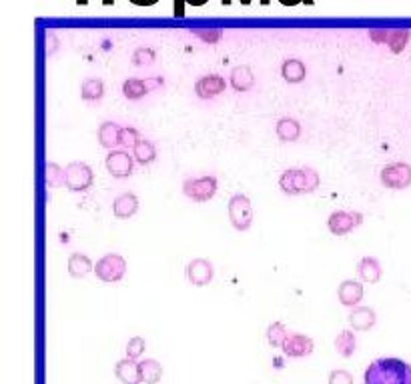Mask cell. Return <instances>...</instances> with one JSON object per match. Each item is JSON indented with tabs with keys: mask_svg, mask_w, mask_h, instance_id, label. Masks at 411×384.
<instances>
[{
	"mask_svg": "<svg viewBox=\"0 0 411 384\" xmlns=\"http://www.w3.org/2000/svg\"><path fill=\"white\" fill-rule=\"evenodd\" d=\"M46 184H48L50 188H58V186L67 184L65 168H60L57 163H48V165H46Z\"/></svg>",
	"mask_w": 411,
	"mask_h": 384,
	"instance_id": "obj_29",
	"label": "cell"
},
{
	"mask_svg": "<svg viewBox=\"0 0 411 384\" xmlns=\"http://www.w3.org/2000/svg\"><path fill=\"white\" fill-rule=\"evenodd\" d=\"M287 336H289V332L285 329L283 322H273V324H269V329H267V343L273 348H281Z\"/></svg>",
	"mask_w": 411,
	"mask_h": 384,
	"instance_id": "obj_28",
	"label": "cell"
},
{
	"mask_svg": "<svg viewBox=\"0 0 411 384\" xmlns=\"http://www.w3.org/2000/svg\"><path fill=\"white\" fill-rule=\"evenodd\" d=\"M229 81H231V86H233L237 92H247V90L253 88L255 76H253L251 69H247V67H237V69H233Z\"/></svg>",
	"mask_w": 411,
	"mask_h": 384,
	"instance_id": "obj_19",
	"label": "cell"
},
{
	"mask_svg": "<svg viewBox=\"0 0 411 384\" xmlns=\"http://www.w3.org/2000/svg\"><path fill=\"white\" fill-rule=\"evenodd\" d=\"M335 348L343 358L353 357L355 348H357V338H355L353 330H341L339 336L335 338Z\"/></svg>",
	"mask_w": 411,
	"mask_h": 384,
	"instance_id": "obj_24",
	"label": "cell"
},
{
	"mask_svg": "<svg viewBox=\"0 0 411 384\" xmlns=\"http://www.w3.org/2000/svg\"><path fill=\"white\" fill-rule=\"evenodd\" d=\"M88 273H93V261L83 252H72L69 259V275L72 278H85Z\"/></svg>",
	"mask_w": 411,
	"mask_h": 384,
	"instance_id": "obj_20",
	"label": "cell"
},
{
	"mask_svg": "<svg viewBox=\"0 0 411 384\" xmlns=\"http://www.w3.org/2000/svg\"><path fill=\"white\" fill-rule=\"evenodd\" d=\"M135 156H130L127 151H111L105 158L107 170L113 174L114 179H127L133 174V166H135Z\"/></svg>",
	"mask_w": 411,
	"mask_h": 384,
	"instance_id": "obj_9",
	"label": "cell"
},
{
	"mask_svg": "<svg viewBox=\"0 0 411 384\" xmlns=\"http://www.w3.org/2000/svg\"><path fill=\"white\" fill-rule=\"evenodd\" d=\"M147 350V343H144V338L142 336H133L127 344V357L133 358V360H137V358L142 357V352Z\"/></svg>",
	"mask_w": 411,
	"mask_h": 384,
	"instance_id": "obj_30",
	"label": "cell"
},
{
	"mask_svg": "<svg viewBox=\"0 0 411 384\" xmlns=\"http://www.w3.org/2000/svg\"><path fill=\"white\" fill-rule=\"evenodd\" d=\"M219 182L215 177H201V179H187L183 182V194L195 203H207L217 194Z\"/></svg>",
	"mask_w": 411,
	"mask_h": 384,
	"instance_id": "obj_7",
	"label": "cell"
},
{
	"mask_svg": "<svg viewBox=\"0 0 411 384\" xmlns=\"http://www.w3.org/2000/svg\"><path fill=\"white\" fill-rule=\"evenodd\" d=\"M95 275L102 282H119L127 275V261L116 252L105 254L95 266Z\"/></svg>",
	"mask_w": 411,
	"mask_h": 384,
	"instance_id": "obj_4",
	"label": "cell"
},
{
	"mask_svg": "<svg viewBox=\"0 0 411 384\" xmlns=\"http://www.w3.org/2000/svg\"><path fill=\"white\" fill-rule=\"evenodd\" d=\"M337 299L343 306H357L363 299V284L359 280H343L337 288Z\"/></svg>",
	"mask_w": 411,
	"mask_h": 384,
	"instance_id": "obj_15",
	"label": "cell"
},
{
	"mask_svg": "<svg viewBox=\"0 0 411 384\" xmlns=\"http://www.w3.org/2000/svg\"><path fill=\"white\" fill-rule=\"evenodd\" d=\"M114 376L123 384H141V364L137 360H133V358H123L114 366Z\"/></svg>",
	"mask_w": 411,
	"mask_h": 384,
	"instance_id": "obj_13",
	"label": "cell"
},
{
	"mask_svg": "<svg viewBox=\"0 0 411 384\" xmlns=\"http://www.w3.org/2000/svg\"><path fill=\"white\" fill-rule=\"evenodd\" d=\"M363 384H411V366L401 358H377L365 369Z\"/></svg>",
	"mask_w": 411,
	"mask_h": 384,
	"instance_id": "obj_1",
	"label": "cell"
},
{
	"mask_svg": "<svg viewBox=\"0 0 411 384\" xmlns=\"http://www.w3.org/2000/svg\"><path fill=\"white\" fill-rule=\"evenodd\" d=\"M139 212V198L133 192H123L113 203V214L116 219H130Z\"/></svg>",
	"mask_w": 411,
	"mask_h": 384,
	"instance_id": "obj_14",
	"label": "cell"
},
{
	"mask_svg": "<svg viewBox=\"0 0 411 384\" xmlns=\"http://www.w3.org/2000/svg\"><path fill=\"white\" fill-rule=\"evenodd\" d=\"M375 322H377V315L369 306H355L353 310H351V315H349L351 329L359 330V332H365V330L373 329Z\"/></svg>",
	"mask_w": 411,
	"mask_h": 384,
	"instance_id": "obj_16",
	"label": "cell"
},
{
	"mask_svg": "<svg viewBox=\"0 0 411 384\" xmlns=\"http://www.w3.org/2000/svg\"><path fill=\"white\" fill-rule=\"evenodd\" d=\"M361 224H363V214L353 212V210H337L327 220L329 233L335 234V236H345Z\"/></svg>",
	"mask_w": 411,
	"mask_h": 384,
	"instance_id": "obj_8",
	"label": "cell"
},
{
	"mask_svg": "<svg viewBox=\"0 0 411 384\" xmlns=\"http://www.w3.org/2000/svg\"><path fill=\"white\" fill-rule=\"evenodd\" d=\"M321 177L315 168H289L285 170L279 179V188L289 194V196H297V194H311L319 188Z\"/></svg>",
	"mask_w": 411,
	"mask_h": 384,
	"instance_id": "obj_2",
	"label": "cell"
},
{
	"mask_svg": "<svg viewBox=\"0 0 411 384\" xmlns=\"http://www.w3.org/2000/svg\"><path fill=\"white\" fill-rule=\"evenodd\" d=\"M313 348H315V343H313L311 336H305V334H299V332L289 334V336L285 338L283 346H281V350H283L289 358L309 357L313 352Z\"/></svg>",
	"mask_w": 411,
	"mask_h": 384,
	"instance_id": "obj_11",
	"label": "cell"
},
{
	"mask_svg": "<svg viewBox=\"0 0 411 384\" xmlns=\"http://www.w3.org/2000/svg\"><path fill=\"white\" fill-rule=\"evenodd\" d=\"M329 384H353V376L347 371H333L329 374Z\"/></svg>",
	"mask_w": 411,
	"mask_h": 384,
	"instance_id": "obj_32",
	"label": "cell"
},
{
	"mask_svg": "<svg viewBox=\"0 0 411 384\" xmlns=\"http://www.w3.org/2000/svg\"><path fill=\"white\" fill-rule=\"evenodd\" d=\"M135 4H155L156 0H133Z\"/></svg>",
	"mask_w": 411,
	"mask_h": 384,
	"instance_id": "obj_33",
	"label": "cell"
},
{
	"mask_svg": "<svg viewBox=\"0 0 411 384\" xmlns=\"http://www.w3.org/2000/svg\"><path fill=\"white\" fill-rule=\"evenodd\" d=\"M379 180L385 188L405 191L407 186H411V166L407 163H393V165L383 166Z\"/></svg>",
	"mask_w": 411,
	"mask_h": 384,
	"instance_id": "obj_5",
	"label": "cell"
},
{
	"mask_svg": "<svg viewBox=\"0 0 411 384\" xmlns=\"http://www.w3.org/2000/svg\"><path fill=\"white\" fill-rule=\"evenodd\" d=\"M229 220L235 231H249L253 224V206L249 196L245 194H233L229 200Z\"/></svg>",
	"mask_w": 411,
	"mask_h": 384,
	"instance_id": "obj_3",
	"label": "cell"
},
{
	"mask_svg": "<svg viewBox=\"0 0 411 384\" xmlns=\"http://www.w3.org/2000/svg\"><path fill=\"white\" fill-rule=\"evenodd\" d=\"M357 273H359L361 282L375 284V282H379V278H382V264H379L377 259H373V256H363V259L359 261Z\"/></svg>",
	"mask_w": 411,
	"mask_h": 384,
	"instance_id": "obj_17",
	"label": "cell"
},
{
	"mask_svg": "<svg viewBox=\"0 0 411 384\" xmlns=\"http://www.w3.org/2000/svg\"><path fill=\"white\" fill-rule=\"evenodd\" d=\"M227 90V81L219 74H209V76H201L195 83V95L203 100L215 98V96L223 95Z\"/></svg>",
	"mask_w": 411,
	"mask_h": 384,
	"instance_id": "obj_12",
	"label": "cell"
},
{
	"mask_svg": "<svg viewBox=\"0 0 411 384\" xmlns=\"http://www.w3.org/2000/svg\"><path fill=\"white\" fill-rule=\"evenodd\" d=\"M99 142L100 146L113 151L114 146H121V126L113 121L100 124L99 128Z\"/></svg>",
	"mask_w": 411,
	"mask_h": 384,
	"instance_id": "obj_18",
	"label": "cell"
},
{
	"mask_svg": "<svg viewBox=\"0 0 411 384\" xmlns=\"http://www.w3.org/2000/svg\"><path fill=\"white\" fill-rule=\"evenodd\" d=\"M133 156L139 165H151L156 160V149L155 144L147 138H141L135 146H133Z\"/></svg>",
	"mask_w": 411,
	"mask_h": 384,
	"instance_id": "obj_22",
	"label": "cell"
},
{
	"mask_svg": "<svg viewBox=\"0 0 411 384\" xmlns=\"http://www.w3.org/2000/svg\"><path fill=\"white\" fill-rule=\"evenodd\" d=\"M139 140H141V135H139V130H137V128H133V126H125V128H121V146L133 149Z\"/></svg>",
	"mask_w": 411,
	"mask_h": 384,
	"instance_id": "obj_31",
	"label": "cell"
},
{
	"mask_svg": "<svg viewBox=\"0 0 411 384\" xmlns=\"http://www.w3.org/2000/svg\"><path fill=\"white\" fill-rule=\"evenodd\" d=\"M81 95L86 102H95L100 100L105 95V83L100 78H86L83 86H81Z\"/></svg>",
	"mask_w": 411,
	"mask_h": 384,
	"instance_id": "obj_26",
	"label": "cell"
},
{
	"mask_svg": "<svg viewBox=\"0 0 411 384\" xmlns=\"http://www.w3.org/2000/svg\"><path fill=\"white\" fill-rule=\"evenodd\" d=\"M281 74H283V78L287 83L297 84L305 78L307 70H305V64L301 60H287L283 64V69H281Z\"/></svg>",
	"mask_w": 411,
	"mask_h": 384,
	"instance_id": "obj_25",
	"label": "cell"
},
{
	"mask_svg": "<svg viewBox=\"0 0 411 384\" xmlns=\"http://www.w3.org/2000/svg\"><path fill=\"white\" fill-rule=\"evenodd\" d=\"M215 276V268L207 259H193L187 264V280L195 287H207Z\"/></svg>",
	"mask_w": 411,
	"mask_h": 384,
	"instance_id": "obj_10",
	"label": "cell"
},
{
	"mask_svg": "<svg viewBox=\"0 0 411 384\" xmlns=\"http://www.w3.org/2000/svg\"><path fill=\"white\" fill-rule=\"evenodd\" d=\"M139 364H141V376L144 384H156L163 378V366H161V362H156L155 358H147Z\"/></svg>",
	"mask_w": 411,
	"mask_h": 384,
	"instance_id": "obj_23",
	"label": "cell"
},
{
	"mask_svg": "<svg viewBox=\"0 0 411 384\" xmlns=\"http://www.w3.org/2000/svg\"><path fill=\"white\" fill-rule=\"evenodd\" d=\"M187 2H191V4H203L205 0H187Z\"/></svg>",
	"mask_w": 411,
	"mask_h": 384,
	"instance_id": "obj_34",
	"label": "cell"
},
{
	"mask_svg": "<svg viewBox=\"0 0 411 384\" xmlns=\"http://www.w3.org/2000/svg\"><path fill=\"white\" fill-rule=\"evenodd\" d=\"M65 174H67V188L71 192L88 191V188L93 186V182H95V172H93V168L88 165H85V163H79V160L67 165Z\"/></svg>",
	"mask_w": 411,
	"mask_h": 384,
	"instance_id": "obj_6",
	"label": "cell"
},
{
	"mask_svg": "<svg viewBox=\"0 0 411 384\" xmlns=\"http://www.w3.org/2000/svg\"><path fill=\"white\" fill-rule=\"evenodd\" d=\"M275 132H277V137L279 140H283V142H295L299 137H301V124L295 121V118H281L277 126H275Z\"/></svg>",
	"mask_w": 411,
	"mask_h": 384,
	"instance_id": "obj_21",
	"label": "cell"
},
{
	"mask_svg": "<svg viewBox=\"0 0 411 384\" xmlns=\"http://www.w3.org/2000/svg\"><path fill=\"white\" fill-rule=\"evenodd\" d=\"M147 92H149V84L141 78H128L123 83V95L127 96L128 100H139Z\"/></svg>",
	"mask_w": 411,
	"mask_h": 384,
	"instance_id": "obj_27",
	"label": "cell"
}]
</instances>
